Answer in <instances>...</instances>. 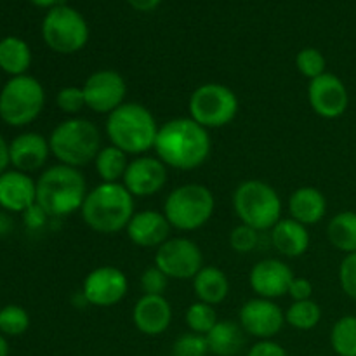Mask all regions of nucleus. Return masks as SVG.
Masks as SVG:
<instances>
[{"label": "nucleus", "instance_id": "obj_1", "mask_svg": "<svg viewBox=\"0 0 356 356\" xmlns=\"http://www.w3.org/2000/svg\"><path fill=\"white\" fill-rule=\"evenodd\" d=\"M211 136L190 117L172 118L159 129L153 149L167 169L195 170L211 155Z\"/></svg>", "mask_w": 356, "mask_h": 356}, {"label": "nucleus", "instance_id": "obj_2", "mask_svg": "<svg viewBox=\"0 0 356 356\" xmlns=\"http://www.w3.org/2000/svg\"><path fill=\"white\" fill-rule=\"evenodd\" d=\"M134 200L122 183H101L89 190L80 214L92 232L113 235L127 228L136 214Z\"/></svg>", "mask_w": 356, "mask_h": 356}, {"label": "nucleus", "instance_id": "obj_3", "mask_svg": "<svg viewBox=\"0 0 356 356\" xmlns=\"http://www.w3.org/2000/svg\"><path fill=\"white\" fill-rule=\"evenodd\" d=\"M87 193L86 177L75 167L56 163L37 179V205L49 218H65L80 211Z\"/></svg>", "mask_w": 356, "mask_h": 356}, {"label": "nucleus", "instance_id": "obj_4", "mask_svg": "<svg viewBox=\"0 0 356 356\" xmlns=\"http://www.w3.org/2000/svg\"><path fill=\"white\" fill-rule=\"evenodd\" d=\"M159 129L152 111L139 103H124L106 118L110 145L127 155H146L155 146Z\"/></svg>", "mask_w": 356, "mask_h": 356}, {"label": "nucleus", "instance_id": "obj_5", "mask_svg": "<svg viewBox=\"0 0 356 356\" xmlns=\"http://www.w3.org/2000/svg\"><path fill=\"white\" fill-rule=\"evenodd\" d=\"M51 155L63 165L82 167L96 160L101 149V134L96 124L82 117L63 120L52 129L49 136Z\"/></svg>", "mask_w": 356, "mask_h": 356}, {"label": "nucleus", "instance_id": "obj_6", "mask_svg": "<svg viewBox=\"0 0 356 356\" xmlns=\"http://www.w3.org/2000/svg\"><path fill=\"white\" fill-rule=\"evenodd\" d=\"M236 218L256 232L271 229L282 219V200L271 184L261 179H247L233 193Z\"/></svg>", "mask_w": 356, "mask_h": 356}, {"label": "nucleus", "instance_id": "obj_7", "mask_svg": "<svg viewBox=\"0 0 356 356\" xmlns=\"http://www.w3.org/2000/svg\"><path fill=\"white\" fill-rule=\"evenodd\" d=\"M216 209V198L204 184H181L167 195L163 216L179 232H195L209 222Z\"/></svg>", "mask_w": 356, "mask_h": 356}, {"label": "nucleus", "instance_id": "obj_8", "mask_svg": "<svg viewBox=\"0 0 356 356\" xmlns=\"http://www.w3.org/2000/svg\"><path fill=\"white\" fill-rule=\"evenodd\" d=\"M45 90L31 75L10 76L0 89V120L9 127H26L40 117Z\"/></svg>", "mask_w": 356, "mask_h": 356}, {"label": "nucleus", "instance_id": "obj_9", "mask_svg": "<svg viewBox=\"0 0 356 356\" xmlns=\"http://www.w3.org/2000/svg\"><path fill=\"white\" fill-rule=\"evenodd\" d=\"M42 38L56 54H75L89 42V24L79 10L59 3L45 14L42 21Z\"/></svg>", "mask_w": 356, "mask_h": 356}, {"label": "nucleus", "instance_id": "obj_10", "mask_svg": "<svg viewBox=\"0 0 356 356\" xmlns=\"http://www.w3.org/2000/svg\"><path fill=\"white\" fill-rule=\"evenodd\" d=\"M190 118L202 127L221 129L235 120L238 113V97L229 89L218 82H207L197 87L188 101Z\"/></svg>", "mask_w": 356, "mask_h": 356}, {"label": "nucleus", "instance_id": "obj_11", "mask_svg": "<svg viewBox=\"0 0 356 356\" xmlns=\"http://www.w3.org/2000/svg\"><path fill=\"white\" fill-rule=\"evenodd\" d=\"M155 266L169 280H193L204 268V252L193 240L176 236L156 249Z\"/></svg>", "mask_w": 356, "mask_h": 356}, {"label": "nucleus", "instance_id": "obj_12", "mask_svg": "<svg viewBox=\"0 0 356 356\" xmlns=\"http://www.w3.org/2000/svg\"><path fill=\"white\" fill-rule=\"evenodd\" d=\"M86 104L97 115H110L125 103L127 83L124 76L110 68L90 73L82 86Z\"/></svg>", "mask_w": 356, "mask_h": 356}, {"label": "nucleus", "instance_id": "obj_13", "mask_svg": "<svg viewBox=\"0 0 356 356\" xmlns=\"http://www.w3.org/2000/svg\"><path fill=\"white\" fill-rule=\"evenodd\" d=\"M129 291L127 275L117 266H99L82 284L83 301L96 308H111L124 301Z\"/></svg>", "mask_w": 356, "mask_h": 356}, {"label": "nucleus", "instance_id": "obj_14", "mask_svg": "<svg viewBox=\"0 0 356 356\" xmlns=\"http://www.w3.org/2000/svg\"><path fill=\"white\" fill-rule=\"evenodd\" d=\"M308 101L318 117L334 120L346 113L350 106V94L339 76L327 72L309 80Z\"/></svg>", "mask_w": 356, "mask_h": 356}, {"label": "nucleus", "instance_id": "obj_15", "mask_svg": "<svg viewBox=\"0 0 356 356\" xmlns=\"http://www.w3.org/2000/svg\"><path fill=\"white\" fill-rule=\"evenodd\" d=\"M243 332L259 341L273 339L285 323V313L271 299L254 298L243 302L238 313Z\"/></svg>", "mask_w": 356, "mask_h": 356}, {"label": "nucleus", "instance_id": "obj_16", "mask_svg": "<svg viewBox=\"0 0 356 356\" xmlns=\"http://www.w3.org/2000/svg\"><path fill=\"white\" fill-rule=\"evenodd\" d=\"M167 165L159 156L139 155L129 162L122 184L134 198H146L160 193L167 184Z\"/></svg>", "mask_w": 356, "mask_h": 356}, {"label": "nucleus", "instance_id": "obj_17", "mask_svg": "<svg viewBox=\"0 0 356 356\" xmlns=\"http://www.w3.org/2000/svg\"><path fill=\"white\" fill-rule=\"evenodd\" d=\"M294 280L291 266L280 259H263L256 263L250 270L249 284L257 298L278 299L287 296L291 282Z\"/></svg>", "mask_w": 356, "mask_h": 356}, {"label": "nucleus", "instance_id": "obj_18", "mask_svg": "<svg viewBox=\"0 0 356 356\" xmlns=\"http://www.w3.org/2000/svg\"><path fill=\"white\" fill-rule=\"evenodd\" d=\"M37 204V181L26 172L7 169L0 176V207L6 212L23 214Z\"/></svg>", "mask_w": 356, "mask_h": 356}, {"label": "nucleus", "instance_id": "obj_19", "mask_svg": "<svg viewBox=\"0 0 356 356\" xmlns=\"http://www.w3.org/2000/svg\"><path fill=\"white\" fill-rule=\"evenodd\" d=\"M51 155L49 138L38 132H21L9 143V159L13 169L21 172H35L47 163Z\"/></svg>", "mask_w": 356, "mask_h": 356}, {"label": "nucleus", "instance_id": "obj_20", "mask_svg": "<svg viewBox=\"0 0 356 356\" xmlns=\"http://www.w3.org/2000/svg\"><path fill=\"white\" fill-rule=\"evenodd\" d=\"M172 322V306L165 296L143 294L132 308V323L141 334L149 337L162 336Z\"/></svg>", "mask_w": 356, "mask_h": 356}, {"label": "nucleus", "instance_id": "obj_21", "mask_svg": "<svg viewBox=\"0 0 356 356\" xmlns=\"http://www.w3.org/2000/svg\"><path fill=\"white\" fill-rule=\"evenodd\" d=\"M170 229L163 212L159 211H139L129 221L127 232L129 240L141 249H159L162 243L170 238Z\"/></svg>", "mask_w": 356, "mask_h": 356}, {"label": "nucleus", "instance_id": "obj_22", "mask_svg": "<svg viewBox=\"0 0 356 356\" xmlns=\"http://www.w3.org/2000/svg\"><path fill=\"white\" fill-rule=\"evenodd\" d=\"M289 214L294 221L313 226L327 214V198L318 188L301 186L289 198Z\"/></svg>", "mask_w": 356, "mask_h": 356}, {"label": "nucleus", "instance_id": "obj_23", "mask_svg": "<svg viewBox=\"0 0 356 356\" xmlns=\"http://www.w3.org/2000/svg\"><path fill=\"white\" fill-rule=\"evenodd\" d=\"M271 232V243L278 254L285 257H299L308 250L309 232L308 226L294 221L292 218L280 219Z\"/></svg>", "mask_w": 356, "mask_h": 356}, {"label": "nucleus", "instance_id": "obj_24", "mask_svg": "<svg viewBox=\"0 0 356 356\" xmlns=\"http://www.w3.org/2000/svg\"><path fill=\"white\" fill-rule=\"evenodd\" d=\"M193 291L205 305H221L229 294V280L221 268L204 266L193 278Z\"/></svg>", "mask_w": 356, "mask_h": 356}, {"label": "nucleus", "instance_id": "obj_25", "mask_svg": "<svg viewBox=\"0 0 356 356\" xmlns=\"http://www.w3.org/2000/svg\"><path fill=\"white\" fill-rule=\"evenodd\" d=\"M240 323L232 320H219L214 329L205 336L209 353L216 356H235L242 351L245 344V336Z\"/></svg>", "mask_w": 356, "mask_h": 356}, {"label": "nucleus", "instance_id": "obj_26", "mask_svg": "<svg viewBox=\"0 0 356 356\" xmlns=\"http://www.w3.org/2000/svg\"><path fill=\"white\" fill-rule=\"evenodd\" d=\"M31 66V49L23 38L3 37L0 40V70L9 76L28 75Z\"/></svg>", "mask_w": 356, "mask_h": 356}, {"label": "nucleus", "instance_id": "obj_27", "mask_svg": "<svg viewBox=\"0 0 356 356\" xmlns=\"http://www.w3.org/2000/svg\"><path fill=\"white\" fill-rule=\"evenodd\" d=\"M327 238L341 252H356V212L344 211L334 216L327 225Z\"/></svg>", "mask_w": 356, "mask_h": 356}, {"label": "nucleus", "instance_id": "obj_28", "mask_svg": "<svg viewBox=\"0 0 356 356\" xmlns=\"http://www.w3.org/2000/svg\"><path fill=\"white\" fill-rule=\"evenodd\" d=\"M94 167H96L101 183H122L125 170L129 167L127 153H124L113 145L104 146L97 153L96 160H94Z\"/></svg>", "mask_w": 356, "mask_h": 356}, {"label": "nucleus", "instance_id": "obj_29", "mask_svg": "<svg viewBox=\"0 0 356 356\" xmlns=\"http://www.w3.org/2000/svg\"><path fill=\"white\" fill-rule=\"evenodd\" d=\"M330 346L337 356H356V315H346L334 323Z\"/></svg>", "mask_w": 356, "mask_h": 356}, {"label": "nucleus", "instance_id": "obj_30", "mask_svg": "<svg viewBox=\"0 0 356 356\" xmlns=\"http://www.w3.org/2000/svg\"><path fill=\"white\" fill-rule=\"evenodd\" d=\"M322 320V309L313 299L308 301H292L285 312V323L296 330H312Z\"/></svg>", "mask_w": 356, "mask_h": 356}, {"label": "nucleus", "instance_id": "obj_31", "mask_svg": "<svg viewBox=\"0 0 356 356\" xmlns=\"http://www.w3.org/2000/svg\"><path fill=\"white\" fill-rule=\"evenodd\" d=\"M184 322H186L190 332L207 336V334L214 329V325L219 320L214 306L197 301L193 302V305L188 306L186 313H184Z\"/></svg>", "mask_w": 356, "mask_h": 356}, {"label": "nucleus", "instance_id": "obj_32", "mask_svg": "<svg viewBox=\"0 0 356 356\" xmlns=\"http://www.w3.org/2000/svg\"><path fill=\"white\" fill-rule=\"evenodd\" d=\"M30 329V315L17 305H7L0 308V334L6 337L23 336Z\"/></svg>", "mask_w": 356, "mask_h": 356}, {"label": "nucleus", "instance_id": "obj_33", "mask_svg": "<svg viewBox=\"0 0 356 356\" xmlns=\"http://www.w3.org/2000/svg\"><path fill=\"white\" fill-rule=\"evenodd\" d=\"M296 68L301 73L302 76H306L308 80L316 79V76L327 73V61L325 56L315 47H305L298 52L296 56Z\"/></svg>", "mask_w": 356, "mask_h": 356}, {"label": "nucleus", "instance_id": "obj_34", "mask_svg": "<svg viewBox=\"0 0 356 356\" xmlns=\"http://www.w3.org/2000/svg\"><path fill=\"white\" fill-rule=\"evenodd\" d=\"M209 346L205 336L186 332L172 344V356H207Z\"/></svg>", "mask_w": 356, "mask_h": 356}, {"label": "nucleus", "instance_id": "obj_35", "mask_svg": "<svg viewBox=\"0 0 356 356\" xmlns=\"http://www.w3.org/2000/svg\"><path fill=\"white\" fill-rule=\"evenodd\" d=\"M56 104H58L59 110L66 115H79L83 108H87L86 104V96H83L82 87L76 86H66L56 96Z\"/></svg>", "mask_w": 356, "mask_h": 356}, {"label": "nucleus", "instance_id": "obj_36", "mask_svg": "<svg viewBox=\"0 0 356 356\" xmlns=\"http://www.w3.org/2000/svg\"><path fill=\"white\" fill-rule=\"evenodd\" d=\"M259 232H256L254 228L250 226H245L240 222L236 228L232 229L229 233V245L235 252L238 254H247V252H252L254 249L257 247V242H259Z\"/></svg>", "mask_w": 356, "mask_h": 356}, {"label": "nucleus", "instance_id": "obj_37", "mask_svg": "<svg viewBox=\"0 0 356 356\" xmlns=\"http://www.w3.org/2000/svg\"><path fill=\"white\" fill-rule=\"evenodd\" d=\"M339 285L348 298L356 301V252L346 254L341 261Z\"/></svg>", "mask_w": 356, "mask_h": 356}, {"label": "nucleus", "instance_id": "obj_38", "mask_svg": "<svg viewBox=\"0 0 356 356\" xmlns=\"http://www.w3.org/2000/svg\"><path fill=\"white\" fill-rule=\"evenodd\" d=\"M141 289L145 294H149V296H163V292H165L167 285H169V278L165 277V273H163L162 270H159V268L153 264V266L146 268L145 271L141 273Z\"/></svg>", "mask_w": 356, "mask_h": 356}, {"label": "nucleus", "instance_id": "obj_39", "mask_svg": "<svg viewBox=\"0 0 356 356\" xmlns=\"http://www.w3.org/2000/svg\"><path fill=\"white\" fill-rule=\"evenodd\" d=\"M247 356H289L284 346H280L275 341L266 339V341H257L254 346H250Z\"/></svg>", "mask_w": 356, "mask_h": 356}, {"label": "nucleus", "instance_id": "obj_40", "mask_svg": "<svg viewBox=\"0 0 356 356\" xmlns=\"http://www.w3.org/2000/svg\"><path fill=\"white\" fill-rule=\"evenodd\" d=\"M289 296L292 298V301H308L313 296V285L308 278H299L294 277V280L291 282V287H289Z\"/></svg>", "mask_w": 356, "mask_h": 356}, {"label": "nucleus", "instance_id": "obj_41", "mask_svg": "<svg viewBox=\"0 0 356 356\" xmlns=\"http://www.w3.org/2000/svg\"><path fill=\"white\" fill-rule=\"evenodd\" d=\"M23 219H24V225H26L28 228L38 229V228H42L45 222H47L49 216L45 214V211L40 207V205L35 204V205H31L28 211L23 212Z\"/></svg>", "mask_w": 356, "mask_h": 356}, {"label": "nucleus", "instance_id": "obj_42", "mask_svg": "<svg viewBox=\"0 0 356 356\" xmlns=\"http://www.w3.org/2000/svg\"><path fill=\"white\" fill-rule=\"evenodd\" d=\"M125 2L138 13H152L160 6L162 0H125Z\"/></svg>", "mask_w": 356, "mask_h": 356}, {"label": "nucleus", "instance_id": "obj_43", "mask_svg": "<svg viewBox=\"0 0 356 356\" xmlns=\"http://www.w3.org/2000/svg\"><path fill=\"white\" fill-rule=\"evenodd\" d=\"M10 159H9V143L6 141L2 134H0V176L9 169Z\"/></svg>", "mask_w": 356, "mask_h": 356}, {"label": "nucleus", "instance_id": "obj_44", "mask_svg": "<svg viewBox=\"0 0 356 356\" xmlns=\"http://www.w3.org/2000/svg\"><path fill=\"white\" fill-rule=\"evenodd\" d=\"M13 229V219L7 216V212H0V236L9 235V232Z\"/></svg>", "mask_w": 356, "mask_h": 356}, {"label": "nucleus", "instance_id": "obj_45", "mask_svg": "<svg viewBox=\"0 0 356 356\" xmlns=\"http://www.w3.org/2000/svg\"><path fill=\"white\" fill-rule=\"evenodd\" d=\"M33 6L42 7V9H52V7L59 6V0H30Z\"/></svg>", "mask_w": 356, "mask_h": 356}, {"label": "nucleus", "instance_id": "obj_46", "mask_svg": "<svg viewBox=\"0 0 356 356\" xmlns=\"http://www.w3.org/2000/svg\"><path fill=\"white\" fill-rule=\"evenodd\" d=\"M0 356H9V343L3 334H0Z\"/></svg>", "mask_w": 356, "mask_h": 356}]
</instances>
